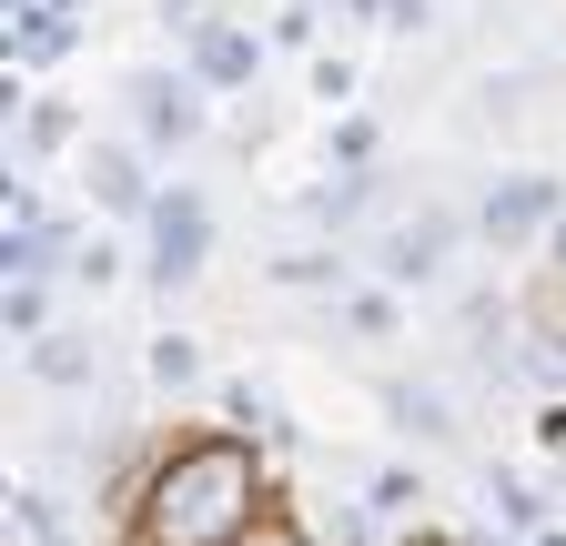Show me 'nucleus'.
<instances>
[{
    "label": "nucleus",
    "instance_id": "obj_1",
    "mask_svg": "<svg viewBox=\"0 0 566 546\" xmlns=\"http://www.w3.org/2000/svg\"><path fill=\"white\" fill-rule=\"evenodd\" d=\"M253 526V455L243 445H192L163 465V486L142 496V546H233Z\"/></svg>",
    "mask_w": 566,
    "mask_h": 546
},
{
    "label": "nucleus",
    "instance_id": "obj_2",
    "mask_svg": "<svg viewBox=\"0 0 566 546\" xmlns=\"http://www.w3.org/2000/svg\"><path fill=\"white\" fill-rule=\"evenodd\" d=\"M202 243H212L202 202H192V192H163V202H153V284H163V294H182V284H192Z\"/></svg>",
    "mask_w": 566,
    "mask_h": 546
},
{
    "label": "nucleus",
    "instance_id": "obj_3",
    "mask_svg": "<svg viewBox=\"0 0 566 546\" xmlns=\"http://www.w3.org/2000/svg\"><path fill=\"white\" fill-rule=\"evenodd\" d=\"M556 213H566V192H556L546 172H516V182L485 192V243H526V233L556 223Z\"/></svg>",
    "mask_w": 566,
    "mask_h": 546
},
{
    "label": "nucleus",
    "instance_id": "obj_4",
    "mask_svg": "<svg viewBox=\"0 0 566 546\" xmlns=\"http://www.w3.org/2000/svg\"><path fill=\"white\" fill-rule=\"evenodd\" d=\"M446 243H455L446 213H415V223H395V233L375 243V263L395 273V284H424V273H446Z\"/></svg>",
    "mask_w": 566,
    "mask_h": 546
},
{
    "label": "nucleus",
    "instance_id": "obj_5",
    "mask_svg": "<svg viewBox=\"0 0 566 546\" xmlns=\"http://www.w3.org/2000/svg\"><path fill=\"white\" fill-rule=\"evenodd\" d=\"M82 182H92L102 213H153V202H163L153 182H142V162H132V153H112V143H92V153H82Z\"/></svg>",
    "mask_w": 566,
    "mask_h": 546
},
{
    "label": "nucleus",
    "instance_id": "obj_6",
    "mask_svg": "<svg viewBox=\"0 0 566 546\" xmlns=\"http://www.w3.org/2000/svg\"><path fill=\"white\" fill-rule=\"evenodd\" d=\"M385 416H395L415 445H446V435H455V405H446L436 385H415V375H395V385H385Z\"/></svg>",
    "mask_w": 566,
    "mask_h": 546
},
{
    "label": "nucleus",
    "instance_id": "obj_7",
    "mask_svg": "<svg viewBox=\"0 0 566 546\" xmlns=\"http://www.w3.org/2000/svg\"><path fill=\"white\" fill-rule=\"evenodd\" d=\"M132 112H142V132H153V143H182V132H192V112H182V92H172L163 72L132 82Z\"/></svg>",
    "mask_w": 566,
    "mask_h": 546
},
{
    "label": "nucleus",
    "instance_id": "obj_8",
    "mask_svg": "<svg viewBox=\"0 0 566 546\" xmlns=\"http://www.w3.org/2000/svg\"><path fill=\"white\" fill-rule=\"evenodd\" d=\"M41 375L51 385H92V345L82 334H41Z\"/></svg>",
    "mask_w": 566,
    "mask_h": 546
},
{
    "label": "nucleus",
    "instance_id": "obj_9",
    "mask_svg": "<svg viewBox=\"0 0 566 546\" xmlns=\"http://www.w3.org/2000/svg\"><path fill=\"white\" fill-rule=\"evenodd\" d=\"M11 526H21L31 546H61V506H51L41 486H21V496H11Z\"/></svg>",
    "mask_w": 566,
    "mask_h": 546
},
{
    "label": "nucleus",
    "instance_id": "obj_10",
    "mask_svg": "<svg viewBox=\"0 0 566 546\" xmlns=\"http://www.w3.org/2000/svg\"><path fill=\"white\" fill-rule=\"evenodd\" d=\"M485 496H495V516H506V526H526V536H536V516H546V496H536V486H516V475H485Z\"/></svg>",
    "mask_w": 566,
    "mask_h": 546
},
{
    "label": "nucleus",
    "instance_id": "obj_11",
    "mask_svg": "<svg viewBox=\"0 0 566 546\" xmlns=\"http://www.w3.org/2000/svg\"><path fill=\"white\" fill-rule=\"evenodd\" d=\"M202 72H212V82H243V72H253V41L212 31V41H202Z\"/></svg>",
    "mask_w": 566,
    "mask_h": 546
},
{
    "label": "nucleus",
    "instance_id": "obj_12",
    "mask_svg": "<svg viewBox=\"0 0 566 546\" xmlns=\"http://www.w3.org/2000/svg\"><path fill=\"white\" fill-rule=\"evenodd\" d=\"M192 365H202L192 334H153V375H163V385H192Z\"/></svg>",
    "mask_w": 566,
    "mask_h": 546
},
{
    "label": "nucleus",
    "instance_id": "obj_13",
    "mask_svg": "<svg viewBox=\"0 0 566 546\" xmlns=\"http://www.w3.org/2000/svg\"><path fill=\"white\" fill-rule=\"evenodd\" d=\"M516 365H526L536 385H566V334H536V345H526Z\"/></svg>",
    "mask_w": 566,
    "mask_h": 546
},
{
    "label": "nucleus",
    "instance_id": "obj_14",
    "mask_svg": "<svg viewBox=\"0 0 566 546\" xmlns=\"http://www.w3.org/2000/svg\"><path fill=\"white\" fill-rule=\"evenodd\" d=\"M21 143H41V153H51V143H71V112H61V102H41V112L21 122Z\"/></svg>",
    "mask_w": 566,
    "mask_h": 546
},
{
    "label": "nucleus",
    "instance_id": "obj_15",
    "mask_svg": "<svg viewBox=\"0 0 566 546\" xmlns=\"http://www.w3.org/2000/svg\"><path fill=\"white\" fill-rule=\"evenodd\" d=\"M11 334H41V294H31V273H11Z\"/></svg>",
    "mask_w": 566,
    "mask_h": 546
},
{
    "label": "nucleus",
    "instance_id": "obj_16",
    "mask_svg": "<svg viewBox=\"0 0 566 546\" xmlns=\"http://www.w3.org/2000/svg\"><path fill=\"white\" fill-rule=\"evenodd\" d=\"M233 546H314V536H304V526H273V516H253V526H243Z\"/></svg>",
    "mask_w": 566,
    "mask_h": 546
},
{
    "label": "nucleus",
    "instance_id": "obj_17",
    "mask_svg": "<svg viewBox=\"0 0 566 546\" xmlns=\"http://www.w3.org/2000/svg\"><path fill=\"white\" fill-rule=\"evenodd\" d=\"M536 435H546V445L566 455V405H546V416H536Z\"/></svg>",
    "mask_w": 566,
    "mask_h": 546
},
{
    "label": "nucleus",
    "instance_id": "obj_18",
    "mask_svg": "<svg viewBox=\"0 0 566 546\" xmlns=\"http://www.w3.org/2000/svg\"><path fill=\"white\" fill-rule=\"evenodd\" d=\"M385 11H395V21H405V31H415V21H424V0H385Z\"/></svg>",
    "mask_w": 566,
    "mask_h": 546
},
{
    "label": "nucleus",
    "instance_id": "obj_19",
    "mask_svg": "<svg viewBox=\"0 0 566 546\" xmlns=\"http://www.w3.org/2000/svg\"><path fill=\"white\" fill-rule=\"evenodd\" d=\"M556 263H566V213H556Z\"/></svg>",
    "mask_w": 566,
    "mask_h": 546
}]
</instances>
